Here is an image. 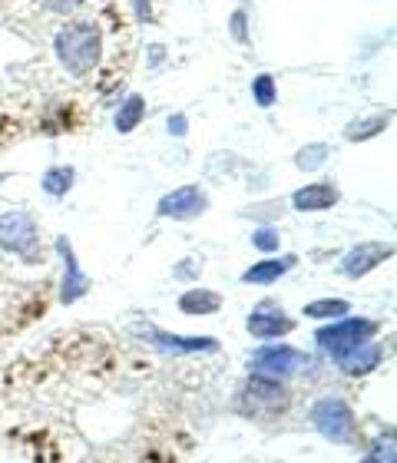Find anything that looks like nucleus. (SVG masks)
I'll return each mask as SVG.
<instances>
[{"instance_id":"obj_1","label":"nucleus","mask_w":397,"mask_h":463,"mask_svg":"<svg viewBox=\"0 0 397 463\" xmlns=\"http://www.w3.org/2000/svg\"><path fill=\"white\" fill-rule=\"evenodd\" d=\"M53 50H57L60 67L73 73V77H87L99 67V57H103V33H99L97 24L90 20H73L67 27L57 30L53 37Z\"/></svg>"},{"instance_id":"obj_2","label":"nucleus","mask_w":397,"mask_h":463,"mask_svg":"<svg viewBox=\"0 0 397 463\" xmlns=\"http://www.w3.org/2000/svg\"><path fill=\"white\" fill-rule=\"evenodd\" d=\"M374 335H378V321H371V318H338L335 325L321 328L318 335H315V341H318V347L325 351V354H331L335 361H341V357L351 354L354 347L374 341Z\"/></svg>"},{"instance_id":"obj_3","label":"nucleus","mask_w":397,"mask_h":463,"mask_svg":"<svg viewBox=\"0 0 397 463\" xmlns=\"http://www.w3.org/2000/svg\"><path fill=\"white\" fill-rule=\"evenodd\" d=\"M311 420H315V430L331 444H351L354 437V411L341 397H321L311 407Z\"/></svg>"},{"instance_id":"obj_4","label":"nucleus","mask_w":397,"mask_h":463,"mask_svg":"<svg viewBox=\"0 0 397 463\" xmlns=\"http://www.w3.org/2000/svg\"><path fill=\"white\" fill-rule=\"evenodd\" d=\"M308 364V354L298 347L279 345V347H262L252 354V374L269 377V381H285V377L298 374L301 367Z\"/></svg>"},{"instance_id":"obj_5","label":"nucleus","mask_w":397,"mask_h":463,"mask_svg":"<svg viewBox=\"0 0 397 463\" xmlns=\"http://www.w3.org/2000/svg\"><path fill=\"white\" fill-rule=\"evenodd\" d=\"M37 222L33 215L24 213V209H14V213L0 215V249L14 251V255H30L37 249Z\"/></svg>"},{"instance_id":"obj_6","label":"nucleus","mask_w":397,"mask_h":463,"mask_svg":"<svg viewBox=\"0 0 397 463\" xmlns=\"http://www.w3.org/2000/svg\"><path fill=\"white\" fill-rule=\"evenodd\" d=\"M209 209V195L199 185H183L175 193H165L156 205V213L163 219H175V222H189V219H199V215Z\"/></svg>"},{"instance_id":"obj_7","label":"nucleus","mask_w":397,"mask_h":463,"mask_svg":"<svg viewBox=\"0 0 397 463\" xmlns=\"http://www.w3.org/2000/svg\"><path fill=\"white\" fill-rule=\"evenodd\" d=\"M245 401H249V411H252L255 417H269V414L285 411L288 394H285L281 381H269V377L252 374V381H249V387H245Z\"/></svg>"},{"instance_id":"obj_8","label":"nucleus","mask_w":397,"mask_h":463,"mask_svg":"<svg viewBox=\"0 0 397 463\" xmlns=\"http://www.w3.org/2000/svg\"><path fill=\"white\" fill-rule=\"evenodd\" d=\"M394 255V245L388 241H361L354 249L341 259V271L348 275V279H364L368 271H374L381 261H388Z\"/></svg>"},{"instance_id":"obj_9","label":"nucleus","mask_w":397,"mask_h":463,"mask_svg":"<svg viewBox=\"0 0 397 463\" xmlns=\"http://www.w3.org/2000/svg\"><path fill=\"white\" fill-rule=\"evenodd\" d=\"M57 251H60V259H63V288H60V301H63V305H73V301H80L90 291V275L80 269V259L73 255V245H70L63 235L57 239Z\"/></svg>"},{"instance_id":"obj_10","label":"nucleus","mask_w":397,"mask_h":463,"mask_svg":"<svg viewBox=\"0 0 397 463\" xmlns=\"http://www.w3.org/2000/svg\"><path fill=\"white\" fill-rule=\"evenodd\" d=\"M338 189L331 183H308L301 185L298 193H291V209H298V213H325L331 205H338Z\"/></svg>"},{"instance_id":"obj_11","label":"nucleus","mask_w":397,"mask_h":463,"mask_svg":"<svg viewBox=\"0 0 397 463\" xmlns=\"http://www.w3.org/2000/svg\"><path fill=\"white\" fill-rule=\"evenodd\" d=\"M245 328H249V335L259 341H275V338H281V335H288V331L295 328V321H291L281 308H275V311L259 308L249 315Z\"/></svg>"},{"instance_id":"obj_12","label":"nucleus","mask_w":397,"mask_h":463,"mask_svg":"<svg viewBox=\"0 0 397 463\" xmlns=\"http://www.w3.org/2000/svg\"><path fill=\"white\" fill-rule=\"evenodd\" d=\"M291 265H295V255H288V259H262L255 261L252 269L242 271V285H271V281H279L285 271H291Z\"/></svg>"},{"instance_id":"obj_13","label":"nucleus","mask_w":397,"mask_h":463,"mask_svg":"<svg viewBox=\"0 0 397 463\" xmlns=\"http://www.w3.org/2000/svg\"><path fill=\"white\" fill-rule=\"evenodd\" d=\"M378 364H381V345H374V341L354 347L351 354H345L338 361V367L345 374H368V371H374Z\"/></svg>"},{"instance_id":"obj_14","label":"nucleus","mask_w":397,"mask_h":463,"mask_svg":"<svg viewBox=\"0 0 397 463\" xmlns=\"http://www.w3.org/2000/svg\"><path fill=\"white\" fill-rule=\"evenodd\" d=\"M149 341L163 351H173V354H195V351H215L213 338H175V335H163V331H149Z\"/></svg>"},{"instance_id":"obj_15","label":"nucleus","mask_w":397,"mask_h":463,"mask_svg":"<svg viewBox=\"0 0 397 463\" xmlns=\"http://www.w3.org/2000/svg\"><path fill=\"white\" fill-rule=\"evenodd\" d=\"M219 308H222V295L213 288H193L179 298V311L185 315H215Z\"/></svg>"},{"instance_id":"obj_16","label":"nucleus","mask_w":397,"mask_h":463,"mask_svg":"<svg viewBox=\"0 0 397 463\" xmlns=\"http://www.w3.org/2000/svg\"><path fill=\"white\" fill-rule=\"evenodd\" d=\"M143 116H146V99L139 97V93H133V97H127L123 103H119L113 126H117V133L127 136V133H133L136 126L143 123Z\"/></svg>"},{"instance_id":"obj_17","label":"nucleus","mask_w":397,"mask_h":463,"mask_svg":"<svg viewBox=\"0 0 397 463\" xmlns=\"http://www.w3.org/2000/svg\"><path fill=\"white\" fill-rule=\"evenodd\" d=\"M73 179H77V173H73V165H50L47 173H43V179H40V185H43V193L47 195H67L70 189H73Z\"/></svg>"},{"instance_id":"obj_18","label":"nucleus","mask_w":397,"mask_h":463,"mask_svg":"<svg viewBox=\"0 0 397 463\" xmlns=\"http://www.w3.org/2000/svg\"><path fill=\"white\" fill-rule=\"evenodd\" d=\"M328 156H331L328 143H308L295 153V165H298L301 173H318L321 165L328 163Z\"/></svg>"},{"instance_id":"obj_19","label":"nucleus","mask_w":397,"mask_h":463,"mask_svg":"<svg viewBox=\"0 0 397 463\" xmlns=\"http://www.w3.org/2000/svg\"><path fill=\"white\" fill-rule=\"evenodd\" d=\"M391 119H394V113H378V116H371V119H361V123L348 126V129H345V136H348L351 143H364V139H371V136L384 133Z\"/></svg>"},{"instance_id":"obj_20","label":"nucleus","mask_w":397,"mask_h":463,"mask_svg":"<svg viewBox=\"0 0 397 463\" xmlns=\"http://www.w3.org/2000/svg\"><path fill=\"white\" fill-rule=\"evenodd\" d=\"M351 305L345 298H321L305 305V315L308 318H348Z\"/></svg>"},{"instance_id":"obj_21","label":"nucleus","mask_w":397,"mask_h":463,"mask_svg":"<svg viewBox=\"0 0 397 463\" xmlns=\"http://www.w3.org/2000/svg\"><path fill=\"white\" fill-rule=\"evenodd\" d=\"M252 99L262 109H269L271 103L279 99V87H275V77H271V73H259V77L252 80Z\"/></svg>"},{"instance_id":"obj_22","label":"nucleus","mask_w":397,"mask_h":463,"mask_svg":"<svg viewBox=\"0 0 397 463\" xmlns=\"http://www.w3.org/2000/svg\"><path fill=\"white\" fill-rule=\"evenodd\" d=\"M364 463H397V444H394V434H384L374 440L371 447V454L364 457Z\"/></svg>"},{"instance_id":"obj_23","label":"nucleus","mask_w":397,"mask_h":463,"mask_svg":"<svg viewBox=\"0 0 397 463\" xmlns=\"http://www.w3.org/2000/svg\"><path fill=\"white\" fill-rule=\"evenodd\" d=\"M252 245L259 251H265V255H271V251H279V245H281V235L271 225H265V229H259V232H252Z\"/></svg>"},{"instance_id":"obj_24","label":"nucleus","mask_w":397,"mask_h":463,"mask_svg":"<svg viewBox=\"0 0 397 463\" xmlns=\"http://www.w3.org/2000/svg\"><path fill=\"white\" fill-rule=\"evenodd\" d=\"M242 215H249V219H281V215H285V203H281V199L259 203V205H252V209H245Z\"/></svg>"},{"instance_id":"obj_25","label":"nucleus","mask_w":397,"mask_h":463,"mask_svg":"<svg viewBox=\"0 0 397 463\" xmlns=\"http://www.w3.org/2000/svg\"><path fill=\"white\" fill-rule=\"evenodd\" d=\"M199 271H203V259H193L175 269V279H189V275H199Z\"/></svg>"},{"instance_id":"obj_26","label":"nucleus","mask_w":397,"mask_h":463,"mask_svg":"<svg viewBox=\"0 0 397 463\" xmlns=\"http://www.w3.org/2000/svg\"><path fill=\"white\" fill-rule=\"evenodd\" d=\"M185 129H189V119H185L183 113L169 116V133H173V136H185Z\"/></svg>"},{"instance_id":"obj_27","label":"nucleus","mask_w":397,"mask_h":463,"mask_svg":"<svg viewBox=\"0 0 397 463\" xmlns=\"http://www.w3.org/2000/svg\"><path fill=\"white\" fill-rule=\"evenodd\" d=\"M232 33H235V40H245V10H235V17H232Z\"/></svg>"},{"instance_id":"obj_28","label":"nucleus","mask_w":397,"mask_h":463,"mask_svg":"<svg viewBox=\"0 0 397 463\" xmlns=\"http://www.w3.org/2000/svg\"><path fill=\"white\" fill-rule=\"evenodd\" d=\"M50 7L53 10H60V14H67V10H73V7H80L83 0H47Z\"/></svg>"},{"instance_id":"obj_29","label":"nucleus","mask_w":397,"mask_h":463,"mask_svg":"<svg viewBox=\"0 0 397 463\" xmlns=\"http://www.w3.org/2000/svg\"><path fill=\"white\" fill-rule=\"evenodd\" d=\"M159 60H163V47H159V43H153V57H149V63H159Z\"/></svg>"}]
</instances>
